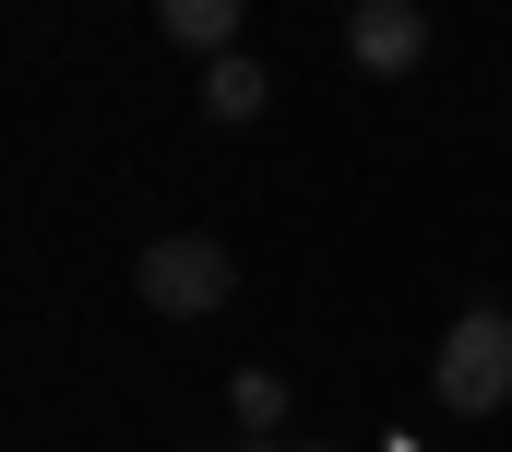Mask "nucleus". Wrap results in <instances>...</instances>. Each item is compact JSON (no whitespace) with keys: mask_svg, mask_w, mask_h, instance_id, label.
<instances>
[{"mask_svg":"<svg viewBox=\"0 0 512 452\" xmlns=\"http://www.w3.org/2000/svg\"><path fill=\"white\" fill-rule=\"evenodd\" d=\"M429 393H441V417H501V405H512V310H501V298H477V310L441 334Z\"/></svg>","mask_w":512,"mask_h":452,"instance_id":"obj_1","label":"nucleus"},{"mask_svg":"<svg viewBox=\"0 0 512 452\" xmlns=\"http://www.w3.org/2000/svg\"><path fill=\"white\" fill-rule=\"evenodd\" d=\"M131 298H143L155 322H215V310L239 298V262H227V238H155V250L131 262Z\"/></svg>","mask_w":512,"mask_h":452,"instance_id":"obj_2","label":"nucleus"},{"mask_svg":"<svg viewBox=\"0 0 512 452\" xmlns=\"http://www.w3.org/2000/svg\"><path fill=\"white\" fill-rule=\"evenodd\" d=\"M346 60H358V72H417V60H429V24H417V0H358V12H346Z\"/></svg>","mask_w":512,"mask_h":452,"instance_id":"obj_3","label":"nucleus"},{"mask_svg":"<svg viewBox=\"0 0 512 452\" xmlns=\"http://www.w3.org/2000/svg\"><path fill=\"white\" fill-rule=\"evenodd\" d=\"M203 108L227 119V131H239V119H262V108H274V84H262V60H239V48H227V60H203Z\"/></svg>","mask_w":512,"mask_h":452,"instance_id":"obj_4","label":"nucleus"},{"mask_svg":"<svg viewBox=\"0 0 512 452\" xmlns=\"http://www.w3.org/2000/svg\"><path fill=\"white\" fill-rule=\"evenodd\" d=\"M155 24H167L179 48H203V60H227V36H239V0H155Z\"/></svg>","mask_w":512,"mask_h":452,"instance_id":"obj_5","label":"nucleus"},{"mask_svg":"<svg viewBox=\"0 0 512 452\" xmlns=\"http://www.w3.org/2000/svg\"><path fill=\"white\" fill-rule=\"evenodd\" d=\"M239 417H251V429L286 417V381H274V369H239Z\"/></svg>","mask_w":512,"mask_h":452,"instance_id":"obj_6","label":"nucleus"}]
</instances>
